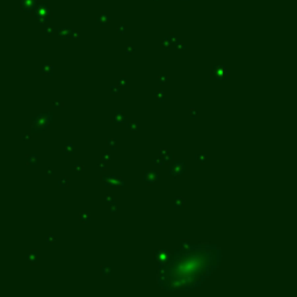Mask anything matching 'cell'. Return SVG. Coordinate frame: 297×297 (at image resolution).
<instances>
[{"label": "cell", "instance_id": "1", "mask_svg": "<svg viewBox=\"0 0 297 297\" xmlns=\"http://www.w3.org/2000/svg\"><path fill=\"white\" fill-rule=\"evenodd\" d=\"M52 122V114L46 113L41 114L40 116L34 120V126H33V132H41L48 126L49 123Z\"/></svg>", "mask_w": 297, "mask_h": 297}, {"label": "cell", "instance_id": "2", "mask_svg": "<svg viewBox=\"0 0 297 297\" xmlns=\"http://www.w3.org/2000/svg\"><path fill=\"white\" fill-rule=\"evenodd\" d=\"M154 257H156V260H157V262L159 263V266L165 265L167 261L170 260V258H171L170 253L167 252V251H165V250H158V251H156V253H154Z\"/></svg>", "mask_w": 297, "mask_h": 297}, {"label": "cell", "instance_id": "3", "mask_svg": "<svg viewBox=\"0 0 297 297\" xmlns=\"http://www.w3.org/2000/svg\"><path fill=\"white\" fill-rule=\"evenodd\" d=\"M183 170H185V162L183 161L174 162L171 167V174L173 176H178V175L182 174Z\"/></svg>", "mask_w": 297, "mask_h": 297}, {"label": "cell", "instance_id": "4", "mask_svg": "<svg viewBox=\"0 0 297 297\" xmlns=\"http://www.w3.org/2000/svg\"><path fill=\"white\" fill-rule=\"evenodd\" d=\"M159 179V175L156 171H147L144 173V180L149 183H153Z\"/></svg>", "mask_w": 297, "mask_h": 297}, {"label": "cell", "instance_id": "5", "mask_svg": "<svg viewBox=\"0 0 297 297\" xmlns=\"http://www.w3.org/2000/svg\"><path fill=\"white\" fill-rule=\"evenodd\" d=\"M103 182L107 185H111V186H123L124 182L120 179H116L115 176H105L103 178Z\"/></svg>", "mask_w": 297, "mask_h": 297}, {"label": "cell", "instance_id": "6", "mask_svg": "<svg viewBox=\"0 0 297 297\" xmlns=\"http://www.w3.org/2000/svg\"><path fill=\"white\" fill-rule=\"evenodd\" d=\"M160 158L164 160V162H170L172 160V154L167 150H162L160 152Z\"/></svg>", "mask_w": 297, "mask_h": 297}, {"label": "cell", "instance_id": "7", "mask_svg": "<svg viewBox=\"0 0 297 297\" xmlns=\"http://www.w3.org/2000/svg\"><path fill=\"white\" fill-rule=\"evenodd\" d=\"M114 122L115 123H123L126 122V115L122 113H117L116 115L114 116Z\"/></svg>", "mask_w": 297, "mask_h": 297}, {"label": "cell", "instance_id": "8", "mask_svg": "<svg viewBox=\"0 0 297 297\" xmlns=\"http://www.w3.org/2000/svg\"><path fill=\"white\" fill-rule=\"evenodd\" d=\"M174 203H175V207H182V204H183V198H175L174 200Z\"/></svg>", "mask_w": 297, "mask_h": 297}, {"label": "cell", "instance_id": "9", "mask_svg": "<svg viewBox=\"0 0 297 297\" xmlns=\"http://www.w3.org/2000/svg\"><path fill=\"white\" fill-rule=\"evenodd\" d=\"M80 221H81V222H85V223H86V222H88V221H90V216H88L87 214H81V215H80Z\"/></svg>", "mask_w": 297, "mask_h": 297}, {"label": "cell", "instance_id": "10", "mask_svg": "<svg viewBox=\"0 0 297 297\" xmlns=\"http://www.w3.org/2000/svg\"><path fill=\"white\" fill-rule=\"evenodd\" d=\"M197 160L200 162L206 161V154H197Z\"/></svg>", "mask_w": 297, "mask_h": 297}, {"label": "cell", "instance_id": "11", "mask_svg": "<svg viewBox=\"0 0 297 297\" xmlns=\"http://www.w3.org/2000/svg\"><path fill=\"white\" fill-rule=\"evenodd\" d=\"M36 161H37V158L35 157V156H30V157H29V164L34 165Z\"/></svg>", "mask_w": 297, "mask_h": 297}, {"label": "cell", "instance_id": "12", "mask_svg": "<svg viewBox=\"0 0 297 297\" xmlns=\"http://www.w3.org/2000/svg\"><path fill=\"white\" fill-rule=\"evenodd\" d=\"M128 128H129V129L131 128V129H132V131H136V130H137V128H138V126H137L136 123H129V124H128Z\"/></svg>", "mask_w": 297, "mask_h": 297}, {"label": "cell", "instance_id": "13", "mask_svg": "<svg viewBox=\"0 0 297 297\" xmlns=\"http://www.w3.org/2000/svg\"><path fill=\"white\" fill-rule=\"evenodd\" d=\"M72 147H73L72 145H71V144H69V145H67V146H66V149H65V150H64V151H65V152H66V153H72V152H73Z\"/></svg>", "mask_w": 297, "mask_h": 297}, {"label": "cell", "instance_id": "14", "mask_svg": "<svg viewBox=\"0 0 297 297\" xmlns=\"http://www.w3.org/2000/svg\"><path fill=\"white\" fill-rule=\"evenodd\" d=\"M109 273H110V267H105V268H103V274H105V275H108Z\"/></svg>", "mask_w": 297, "mask_h": 297}, {"label": "cell", "instance_id": "15", "mask_svg": "<svg viewBox=\"0 0 297 297\" xmlns=\"http://www.w3.org/2000/svg\"><path fill=\"white\" fill-rule=\"evenodd\" d=\"M108 144L110 145V146L113 145V147L115 149V141H114V139H111V141H110V139H108Z\"/></svg>", "mask_w": 297, "mask_h": 297}, {"label": "cell", "instance_id": "16", "mask_svg": "<svg viewBox=\"0 0 297 297\" xmlns=\"http://www.w3.org/2000/svg\"><path fill=\"white\" fill-rule=\"evenodd\" d=\"M118 82H120V85H122V86H126V79H122V80H120Z\"/></svg>", "mask_w": 297, "mask_h": 297}, {"label": "cell", "instance_id": "17", "mask_svg": "<svg viewBox=\"0 0 297 297\" xmlns=\"http://www.w3.org/2000/svg\"><path fill=\"white\" fill-rule=\"evenodd\" d=\"M111 91L114 92V94H116L117 92H118V88H116V87H111Z\"/></svg>", "mask_w": 297, "mask_h": 297}, {"label": "cell", "instance_id": "18", "mask_svg": "<svg viewBox=\"0 0 297 297\" xmlns=\"http://www.w3.org/2000/svg\"><path fill=\"white\" fill-rule=\"evenodd\" d=\"M80 167H81L80 165H77V166H76V170H77L78 172H80V171H81V168H80Z\"/></svg>", "mask_w": 297, "mask_h": 297}]
</instances>
